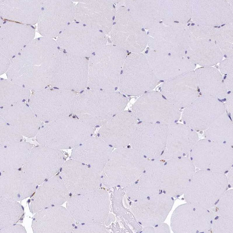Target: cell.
Masks as SVG:
<instances>
[{
    "instance_id": "1f68e13d",
    "label": "cell",
    "mask_w": 233,
    "mask_h": 233,
    "mask_svg": "<svg viewBox=\"0 0 233 233\" xmlns=\"http://www.w3.org/2000/svg\"><path fill=\"white\" fill-rule=\"evenodd\" d=\"M170 161L164 170V176L170 182V187L175 189V196L184 193L194 174V166L189 160L173 159Z\"/></svg>"
},
{
    "instance_id": "f546056e",
    "label": "cell",
    "mask_w": 233,
    "mask_h": 233,
    "mask_svg": "<svg viewBox=\"0 0 233 233\" xmlns=\"http://www.w3.org/2000/svg\"><path fill=\"white\" fill-rule=\"evenodd\" d=\"M1 173L0 196L18 201L35 192L36 184L22 170Z\"/></svg>"
},
{
    "instance_id": "ac0fdd59",
    "label": "cell",
    "mask_w": 233,
    "mask_h": 233,
    "mask_svg": "<svg viewBox=\"0 0 233 233\" xmlns=\"http://www.w3.org/2000/svg\"><path fill=\"white\" fill-rule=\"evenodd\" d=\"M136 120L133 112L123 111L100 127L98 136L109 145L122 148L131 141L136 126Z\"/></svg>"
},
{
    "instance_id": "836d02e7",
    "label": "cell",
    "mask_w": 233,
    "mask_h": 233,
    "mask_svg": "<svg viewBox=\"0 0 233 233\" xmlns=\"http://www.w3.org/2000/svg\"><path fill=\"white\" fill-rule=\"evenodd\" d=\"M198 87L204 95L222 99L227 96V90L222 76L216 69L205 67L195 71Z\"/></svg>"
},
{
    "instance_id": "d4e9b609",
    "label": "cell",
    "mask_w": 233,
    "mask_h": 233,
    "mask_svg": "<svg viewBox=\"0 0 233 233\" xmlns=\"http://www.w3.org/2000/svg\"><path fill=\"white\" fill-rule=\"evenodd\" d=\"M69 193L60 176L55 175L36 189L30 202V210L36 213L48 207L60 206L68 199Z\"/></svg>"
},
{
    "instance_id": "3957f363",
    "label": "cell",
    "mask_w": 233,
    "mask_h": 233,
    "mask_svg": "<svg viewBox=\"0 0 233 233\" xmlns=\"http://www.w3.org/2000/svg\"><path fill=\"white\" fill-rule=\"evenodd\" d=\"M146 56L139 53L131 54L124 60L119 81L124 94L140 96L152 91L159 83Z\"/></svg>"
},
{
    "instance_id": "8d00e7d4",
    "label": "cell",
    "mask_w": 233,
    "mask_h": 233,
    "mask_svg": "<svg viewBox=\"0 0 233 233\" xmlns=\"http://www.w3.org/2000/svg\"><path fill=\"white\" fill-rule=\"evenodd\" d=\"M0 229L14 224L23 214L21 205L17 201L0 196Z\"/></svg>"
},
{
    "instance_id": "e0dca14e",
    "label": "cell",
    "mask_w": 233,
    "mask_h": 233,
    "mask_svg": "<svg viewBox=\"0 0 233 233\" xmlns=\"http://www.w3.org/2000/svg\"><path fill=\"white\" fill-rule=\"evenodd\" d=\"M198 88L195 73L193 70L165 81L159 89L166 98L180 109L186 108L198 97Z\"/></svg>"
},
{
    "instance_id": "7402d4cb",
    "label": "cell",
    "mask_w": 233,
    "mask_h": 233,
    "mask_svg": "<svg viewBox=\"0 0 233 233\" xmlns=\"http://www.w3.org/2000/svg\"><path fill=\"white\" fill-rule=\"evenodd\" d=\"M75 221L67 208L55 206L37 212L32 228L35 233H73Z\"/></svg>"
},
{
    "instance_id": "b9f144b4",
    "label": "cell",
    "mask_w": 233,
    "mask_h": 233,
    "mask_svg": "<svg viewBox=\"0 0 233 233\" xmlns=\"http://www.w3.org/2000/svg\"><path fill=\"white\" fill-rule=\"evenodd\" d=\"M11 62L10 59L0 53V75L7 72L10 67Z\"/></svg>"
},
{
    "instance_id": "f6af8a7d",
    "label": "cell",
    "mask_w": 233,
    "mask_h": 233,
    "mask_svg": "<svg viewBox=\"0 0 233 233\" xmlns=\"http://www.w3.org/2000/svg\"><path fill=\"white\" fill-rule=\"evenodd\" d=\"M71 91H74V89H72V90H71Z\"/></svg>"
},
{
    "instance_id": "603a6c76",
    "label": "cell",
    "mask_w": 233,
    "mask_h": 233,
    "mask_svg": "<svg viewBox=\"0 0 233 233\" xmlns=\"http://www.w3.org/2000/svg\"><path fill=\"white\" fill-rule=\"evenodd\" d=\"M112 152L109 145L99 136L96 135L73 149L71 157L86 165L100 175Z\"/></svg>"
},
{
    "instance_id": "30bf717a",
    "label": "cell",
    "mask_w": 233,
    "mask_h": 233,
    "mask_svg": "<svg viewBox=\"0 0 233 233\" xmlns=\"http://www.w3.org/2000/svg\"><path fill=\"white\" fill-rule=\"evenodd\" d=\"M132 109L136 118L144 122L172 124L180 114L179 109L160 92L153 90L140 96L132 105Z\"/></svg>"
},
{
    "instance_id": "ba28073f",
    "label": "cell",
    "mask_w": 233,
    "mask_h": 233,
    "mask_svg": "<svg viewBox=\"0 0 233 233\" xmlns=\"http://www.w3.org/2000/svg\"><path fill=\"white\" fill-rule=\"evenodd\" d=\"M64 162L60 150L40 145L32 148L22 171L36 185H41L55 175Z\"/></svg>"
},
{
    "instance_id": "e575fe53",
    "label": "cell",
    "mask_w": 233,
    "mask_h": 233,
    "mask_svg": "<svg viewBox=\"0 0 233 233\" xmlns=\"http://www.w3.org/2000/svg\"><path fill=\"white\" fill-rule=\"evenodd\" d=\"M168 131L166 144L167 153L170 157H174L187 152L196 142V136L187 128L185 132L177 133L176 124H172Z\"/></svg>"
},
{
    "instance_id": "4316f807",
    "label": "cell",
    "mask_w": 233,
    "mask_h": 233,
    "mask_svg": "<svg viewBox=\"0 0 233 233\" xmlns=\"http://www.w3.org/2000/svg\"><path fill=\"white\" fill-rule=\"evenodd\" d=\"M126 56L124 48L114 44L106 45L90 57L89 66L93 70H106L117 87Z\"/></svg>"
},
{
    "instance_id": "4fadbf2b",
    "label": "cell",
    "mask_w": 233,
    "mask_h": 233,
    "mask_svg": "<svg viewBox=\"0 0 233 233\" xmlns=\"http://www.w3.org/2000/svg\"><path fill=\"white\" fill-rule=\"evenodd\" d=\"M126 9L121 6L116 11L112 26L108 34L113 44L124 49L127 43L126 49L129 50L133 47V44L139 53L138 47L144 49L146 36L140 27V23L135 20L129 13L127 20Z\"/></svg>"
},
{
    "instance_id": "277c9868",
    "label": "cell",
    "mask_w": 233,
    "mask_h": 233,
    "mask_svg": "<svg viewBox=\"0 0 233 233\" xmlns=\"http://www.w3.org/2000/svg\"><path fill=\"white\" fill-rule=\"evenodd\" d=\"M106 34L75 20L58 36L60 50L84 57H91L106 45Z\"/></svg>"
},
{
    "instance_id": "ee69618b",
    "label": "cell",
    "mask_w": 233,
    "mask_h": 233,
    "mask_svg": "<svg viewBox=\"0 0 233 233\" xmlns=\"http://www.w3.org/2000/svg\"><path fill=\"white\" fill-rule=\"evenodd\" d=\"M84 91V90H83V91H81V92L80 93H81V94L83 92V91Z\"/></svg>"
},
{
    "instance_id": "74e56055",
    "label": "cell",
    "mask_w": 233,
    "mask_h": 233,
    "mask_svg": "<svg viewBox=\"0 0 233 233\" xmlns=\"http://www.w3.org/2000/svg\"><path fill=\"white\" fill-rule=\"evenodd\" d=\"M22 135L7 122L0 118V145H7L22 142Z\"/></svg>"
},
{
    "instance_id": "7a4b0ae2",
    "label": "cell",
    "mask_w": 233,
    "mask_h": 233,
    "mask_svg": "<svg viewBox=\"0 0 233 233\" xmlns=\"http://www.w3.org/2000/svg\"><path fill=\"white\" fill-rule=\"evenodd\" d=\"M74 119L67 117L46 122L36 135L37 142L59 150L73 149L93 136L94 128Z\"/></svg>"
},
{
    "instance_id": "484cf974",
    "label": "cell",
    "mask_w": 233,
    "mask_h": 233,
    "mask_svg": "<svg viewBox=\"0 0 233 233\" xmlns=\"http://www.w3.org/2000/svg\"><path fill=\"white\" fill-rule=\"evenodd\" d=\"M0 114L22 135L28 138L36 135L41 127V121L25 102L1 107Z\"/></svg>"
},
{
    "instance_id": "52a82bcc",
    "label": "cell",
    "mask_w": 233,
    "mask_h": 233,
    "mask_svg": "<svg viewBox=\"0 0 233 233\" xmlns=\"http://www.w3.org/2000/svg\"><path fill=\"white\" fill-rule=\"evenodd\" d=\"M59 89L46 87L31 95L28 105L41 121H52L72 114L69 93Z\"/></svg>"
},
{
    "instance_id": "5bb4252c",
    "label": "cell",
    "mask_w": 233,
    "mask_h": 233,
    "mask_svg": "<svg viewBox=\"0 0 233 233\" xmlns=\"http://www.w3.org/2000/svg\"><path fill=\"white\" fill-rule=\"evenodd\" d=\"M141 155L133 149H115L100 174L102 183L107 187L124 185L126 178V168L145 164Z\"/></svg>"
},
{
    "instance_id": "83f0119b",
    "label": "cell",
    "mask_w": 233,
    "mask_h": 233,
    "mask_svg": "<svg viewBox=\"0 0 233 233\" xmlns=\"http://www.w3.org/2000/svg\"><path fill=\"white\" fill-rule=\"evenodd\" d=\"M146 57L159 80H170L193 71L195 68L193 62L183 57L162 55L151 52Z\"/></svg>"
},
{
    "instance_id": "bcb514c9",
    "label": "cell",
    "mask_w": 233,
    "mask_h": 233,
    "mask_svg": "<svg viewBox=\"0 0 233 233\" xmlns=\"http://www.w3.org/2000/svg\"><path fill=\"white\" fill-rule=\"evenodd\" d=\"M87 89H90V88H89V87H87Z\"/></svg>"
},
{
    "instance_id": "7bdbcfd3",
    "label": "cell",
    "mask_w": 233,
    "mask_h": 233,
    "mask_svg": "<svg viewBox=\"0 0 233 233\" xmlns=\"http://www.w3.org/2000/svg\"><path fill=\"white\" fill-rule=\"evenodd\" d=\"M25 230L23 227L20 225H13L0 229V233H24Z\"/></svg>"
},
{
    "instance_id": "8fae6325",
    "label": "cell",
    "mask_w": 233,
    "mask_h": 233,
    "mask_svg": "<svg viewBox=\"0 0 233 233\" xmlns=\"http://www.w3.org/2000/svg\"><path fill=\"white\" fill-rule=\"evenodd\" d=\"M75 6L74 20L108 34L116 10L111 0H79Z\"/></svg>"
},
{
    "instance_id": "ab89813d",
    "label": "cell",
    "mask_w": 233,
    "mask_h": 233,
    "mask_svg": "<svg viewBox=\"0 0 233 233\" xmlns=\"http://www.w3.org/2000/svg\"><path fill=\"white\" fill-rule=\"evenodd\" d=\"M214 220L212 227L214 232H233V219L218 216H216Z\"/></svg>"
},
{
    "instance_id": "7c38bea8",
    "label": "cell",
    "mask_w": 233,
    "mask_h": 233,
    "mask_svg": "<svg viewBox=\"0 0 233 233\" xmlns=\"http://www.w3.org/2000/svg\"><path fill=\"white\" fill-rule=\"evenodd\" d=\"M60 176L69 193L82 194L100 188V175L88 166L73 159L64 162Z\"/></svg>"
},
{
    "instance_id": "9a60e30c",
    "label": "cell",
    "mask_w": 233,
    "mask_h": 233,
    "mask_svg": "<svg viewBox=\"0 0 233 233\" xmlns=\"http://www.w3.org/2000/svg\"><path fill=\"white\" fill-rule=\"evenodd\" d=\"M136 127L131 141L133 149L142 154L158 158L166 146L168 133L166 124L143 122Z\"/></svg>"
},
{
    "instance_id": "6da1fadb",
    "label": "cell",
    "mask_w": 233,
    "mask_h": 233,
    "mask_svg": "<svg viewBox=\"0 0 233 233\" xmlns=\"http://www.w3.org/2000/svg\"><path fill=\"white\" fill-rule=\"evenodd\" d=\"M53 62L47 49L29 44L11 60L6 75L8 79L25 88L38 90L51 86Z\"/></svg>"
},
{
    "instance_id": "8992f818",
    "label": "cell",
    "mask_w": 233,
    "mask_h": 233,
    "mask_svg": "<svg viewBox=\"0 0 233 233\" xmlns=\"http://www.w3.org/2000/svg\"><path fill=\"white\" fill-rule=\"evenodd\" d=\"M110 204L107 191L99 188L69 197L67 208L75 221L101 224L108 216Z\"/></svg>"
},
{
    "instance_id": "5b68a950",
    "label": "cell",
    "mask_w": 233,
    "mask_h": 233,
    "mask_svg": "<svg viewBox=\"0 0 233 233\" xmlns=\"http://www.w3.org/2000/svg\"><path fill=\"white\" fill-rule=\"evenodd\" d=\"M226 176L220 172L207 171L197 172L184 192L189 203L212 208L227 189Z\"/></svg>"
},
{
    "instance_id": "cb8c5ba5",
    "label": "cell",
    "mask_w": 233,
    "mask_h": 233,
    "mask_svg": "<svg viewBox=\"0 0 233 233\" xmlns=\"http://www.w3.org/2000/svg\"><path fill=\"white\" fill-rule=\"evenodd\" d=\"M205 145L195 146V164L205 169L222 172L230 168L232 163V150L229 145L208 142Z\"/></svg>"
},
{
    "instance_id": "f1b7e54d",
    "label": "cell",
    "mask_w": 233,
    "mask_h": 233,
    "mask_svg": "<svg viewBox=\"0 0 233 233\" xmlns=\"http://www.w3.org/2000/svg\"><path fill=\"white\" fill-rule=\"evenodd\" d=\"M43 0H0V15L6 20L34 25L38 22Z\"/></svg>"
},
{
    "instance_id": "d6986e66",
    "label": "cell",
    "mask_w": 233,
    "mask_h": 233,
    "mask_svg": "<svg viewBox=\"0 0 233 233\" xmlns=\"http://www.w3.org/2000/svg\"><path fill=\"white\" fill-rule=\"evenodd\" d=\"M225 108L218 98L203 95L198 97L185 108L183 117L190 126L204 128L225 114Z\"/></svg>"
},
{
    "instance_id": "9c48e42d",
    "label": "cell",
    "mask_w": 233,
    "mask_h": 233,
    "mask_svg": "<svg viewBox=\"0 0 233 233\" xmlns=\"http://www.w3.org/2000/svg\"><path fill=\"white\" fill-rule=\"evenodd\" d=\"M75 6L70 0H43L38 22L44 37L58 36L75 20Z\"/></svg>"
},
{
    "instance_id": "f35d334b",
    "label": "cell",
    "mask_w": 233,
    "mask_h": 233,
    "mask_svg": "<svg viewBox=\"0 0 233 233\" xmlns=\"http://www.w3.org/2000/svg\"><path fill=\"white\" fill-rule=\"evenodd\" d=\"M231 190L229 194V190L225 192L218 201L216 208H218L219 212L217 215L233 218V192L231 193Z\"/></svg>"
},
{
    "instance_id": "ffe728a7",
    "label": "cell",
    "mask_w": 233,
    "mask_h": 233,
    "mask_svg": "<svg viewBox=\"0 0 233 233\" xmlns=\"http://www.w3.org/2000/svg\"><path fill=\"white\" fill-rule=\"evenodd\" d=\"M173 222L172 224L175 223L177 227V232H203L212 227L213 216L208 209L189 203L177 208L172 217Z\"/></svg>"
},
{
    "instance_id": "44dd1931",
    "label": "cell",
    "mask_w": 233,
    "mask_h": 233,
    "mask_svg": "<svg viewBox=\"0 0 233 233\" xmlns=\"http://www.w3.org/2000/svg\"><path fill=\"white\" fill-rule=\"evenodd\" d=\"M0 28V53L11 60L33 39L32 25L6 20Z\"/></svg>"
},
{
    "instance_id": "d6a6232c",
    "label": "cell",
    "mask_w": 233,
    "mask_h": 233,
    "mask_svg": "<svg viewBox=\"0 0 233 233\" xmlns=\"http://www.w3.org/2000/svg\"><path fill=\"white\" fill-rule=\"evenodd\" d=\"M32 148V144L25 142L0 145L1 172L22 168Z\"/></svg>"
},
{
    "instance_id": "d590c367",
    "label": "cell",
    "mask_w": 233,
    "mask_h": 233,
    "mask_svg": "<svg viewBox=\"0 0 233 233\" xmlns=\"http://www.w3.org/2000/svg\"><path fill=\"white\" fill-rule=\"evenodd\" d=\"M30 96L29 90L8 79H0L1 107L24 102Z\"/></svg>"
},
{
    "instance_id": "7dc6e473",
    "label": "cell",
    "mask_w": 233,
    "mask_h": 233,
    "mask_svg": "<svg viewBox=\"0 0 233 233\" xmlns=\"http://www.w3.org/2000/svg\"><path fill=\"white\" fill-rule=\"evenodd\" d=\"M102 90H102V88H101V89H100V90H101V91H102Z\"/></svg>"
},
{
    "instance_id": "2e32d148",
    "label": "cell",
    "mask_w": 233,
    "mask_h": 233,
    "mask_svg": "<svg viewBox=\"0 0 233 233\" xmlns=\"http://www.w3.org/2000/svg\"><path fill=\"white\" fill-rule=\"evenodd\" d=\"M167 27L154 26L151 31L153 37V46L159 54L181 57L188 47L189 33L182 24L170 25Z\"/></svg>"
},
{
    "instance_id": "60d3db41",
    "label": "cell",
    "mask_w": 233,
    "mask_h": 233,
    "mask_svg": "<svg viewBox=\"0 0 233 233\" xmlns=\"http://www.w3.org/2000/svg\"><path fill=\"white\" fill-rule=\"evenodd\" d=\"M106 228L101 224L80 223L75 226L73 233H108Z\"/></svg>"
},
{
    "instance_id": "4dcf8cb0",
    "label": "cell",
    "mask_w": 233,
    "mask_h": 233,
    "mask_svg": "<svg viewBox=\"0 0 233 233\" xmlns=\"http://www.w3.org/2000/svg\"><path fill=\"white\" fill-rule=\"evenodd\" d=\"M88 60L85 57L60 50L53 64L51 86L59 89L68 88L70 85V72L87 69Z\"/></svg>"
}]
</instances>
